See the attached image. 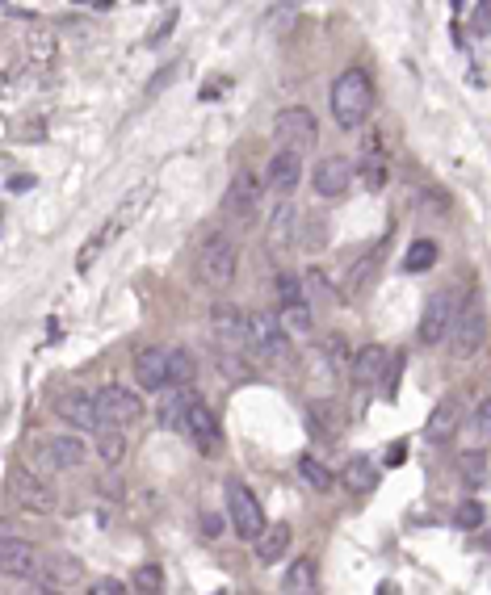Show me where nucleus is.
Here are the masks:
<instances>
[{
    "mask_svg": "<svg viewBox=\"0 0 491 595\" xmlns=\"http://www.w3.org/2000/svg\"><path fill=\"white\" fill-rule=\"evenodd\" d=\"M38 575L51 583V591L55 587H68V583H76L80 575H84V566L76 562V558H51V562H38Z\"/></svg>",
    "mask_w": 491,
    "mask_h": 595,
    "instance_id": "obj_24",
    "label": "nucleus"
},
{
    "mask_svg": "<svg viewBox=\"0 0 491 595\" xmlns=\"http://www.w3.org/2000/svg\"><path fill=\"white\" fill-rule=\"evenodd\" d=\"M378 466L370 457H353L349 466H345V474H340V482H345V491L349 495H370V491H378Z\"/></svg>",
    "mask_w": 491,
    "mask_h": 595,
    "instance_id": "obj_23",
    "label": "nucleus"
},
{
    "mask_svg": "<svg viewBox=\"0 0 491 595\" xmlns=\"http://www.w3.org/2000/svg\"><path fill=\"white\" fill-rule=\"evenodd\" d=\"M374 109V84L361 68H345L332 84V118L340 130H357L366 126Z\"/></svg>",
    "mask_w": 491,
    "mask_h": 595,
    "instance_id": "obj_1",
    "label": "nucleus"
},
{
    "mask_svg": "<svg viewBox=\"0 0 491 595\" xmlns=\"http://www.w3.org/2000/svg\"><path fill=\"white\" fill-rule=\"evenodd\" d=\"M294 218H298V210L290 202L277 206V214L269 218V244L273 248H282V244H290V239H294Z\"/></svg>",
    "mask_w": 491,
    "mask_h": 595,
    "instance_id": "obj_27",
    "label": "nucleus"
},
{
    "mask_svg": "<svg viewBox=\"0 0 491 595\" xmlns=\"http://www.w3.org/2000/svg\"><path fill=\"white\" fill-rule=\"evenodd\" d=\"M189 378H194V357L185 348H168V390L185 386Z\"/></svg>",
    "mask_w": 491,
    "mask_h": 595,
    "instance_id": "obj_33",
    "label": "nucleus"
},
{
    "mask_svg": "<svg viewBox=\"0 0 491 595\" xmlns=\"http://www.w3.org/2000/svg\"><path fill=\"white\" fill-rule=\"evenodd\" d=\"M147 202H152V189H139V193L131 197V206H126V202H122V206L114 210V218H110V223H105V227H101V235H97V239H89V244H84V252H80V260H76V269H80V273H84V269H89V264H93V256H97V252H101L105 244H110V239H118V235H122L126 227H131V223H135V218L143 214V206H147Z\"/></svg>",
    "mask_w": 491,
    "mask_h": 595,
    "instance_id": "obj_10",
    "label": "nucleus"
},
{
    "mask_svg": "<svg viewBox=\"0 0 491 595\" xmlns=\"http://www.w3.org/2000/svg\"><path fill=\"white\" fill-rule=\"evenodd\" d=\"M437 264V244L433 239H416V244L408 248V256H403V269L408 273H429Z\"/></svg>",
    "mask_w": 491,
    "mask_h": 595,
    "instance_id": "obj_31",
    "label": "nucleus"
},
{
    "mask_svg": "<svg viewBox=\"0 0 491 595\" xmlns=\"http://www.w3.org/2000/svg\"><path fill=\"white\" fill-rule=\"evenodd\" d=\"M462 319V302H458V290H437L429 298V306H424V315H420V327H416V336L420 344H445V336H450V327Z\"/></svg>",
    "mask_w": 491,
    "mask_h": 595,
    "instance_id": "obj_4",
    "label": "nucleus"
},
{
    "mask_svg": "<svg viewBox=\"0 0 491 595\" xmlns=\"http://www.w3.org/2000/svg\"><path fill=\"white\" fill-rule=\"evenodd\" d=\"M378 595H395V591H391V583H382V587H378Z\"/></svg>",
    "mask_w": 491,
    "mask_h": 595,
    "instance_id": "obj_46",
    "label": "nucleus"
},
{
    "mask_svg": "<svg viewBox=\"0 0 491 595\" xmlns=\"http://www.w3.org/2000/svg\"><path fill=\"white\" fill-rule=\"evenodd\" d=\"M181 428H185V436L194 440V449L198 453H219V445H223V428H219V420H215V411H210L206 403H189L185 407V415H181Z\"/></svg>",
    "mask_w": 491,
    "mask_h": 595,
    "instance_id": "obj_12",
    "label": "nucleus"
},
{
    "mask_svg": "<svg viewBox=\"0 0 491 595\" xmlns=\"http://www.w3.org/2000/svg\"><path fill=\"white\" fill-rule=\"evenodd\" d=\"M252 545H256V562H261V566L282 562L286 549H290V528H286V524H265L261 537H256Z\"/></svg>",
    "mask_w": 491,
    "mask_h": 595,
    "instance_id": "obj_22",
    "label": "nucleus"
},
{
    "mask_svg": "<svg viewBox=\"0 0 491 595\" xmlns=\"http://www.w3.org/2000/svg\"><path fill=\"white\" fill-rule=\"evenodd\" d=\"M236 264H240V244L227 231H210L202 239V248H198V273H202L206 285L227 290L231 277H236Z\"/></svg>",
    "mask_w": 491,
    "mask_h": 595,
    "instance_id": "obj_2",
    "label": "nucleus"
},
{
    "mask_svg": "<svg viewBox=\"0 0 491 595\" xmlns=\"http://www.w3.org/2000/svg\"><path fill=\"white\" fill-rule=\"evenodd\" d=\"M311 432L319 440H336L340 436V407L336 403H311Z\"/></svg>",
    "mask_w": 491,
    "mask_h": 595,
    "instance_id": "obj_26",
    "label": "nucleus"
},
{
    "mask_svg": "<svg viewBox=\"0 0 491 595\" xmlns=\"http://www.w3.org/2000/svg\"><path fill=\"white\" fill-rule=\"evenodd\" d=\"M189 403H194V394H189L185 386H173V390L164 394V407H160V424H164V428H177Z\"/></svg>",
    "mask_w": 491,
    "mask_h": 595,
    "instance_id": "obj_29",
    "label": "nucleus"
},
{
    "mask_svg": "<svg viewBox=\"0 0 491 595\" xmlns=\"http://www.w3.org/2000/svg\"><path fill=\"white\" fill-rule=\"evenodd\" d=\"M298 474H303V482H307V487L311 491H332V470L328 466H319V461L311 457V453H303V457H298Z\"/></svg>",
    "mask_w": 491,
    "mask_h": 595,
    "instance_id": "obj_32",
    "label": "nucleus"
},
{
    "mask_svg": "<svg viewBox=\"0 0 491 595\" xmlns=\"http://www.w3.org/2000/svg\"><path fill=\"white\" fill-rule=\"evenodd\" d=\"M219 595H223V591H219Z\"/></svg>",
    "mask_w": 491,
    "mask_h": 595,
    "instance_id": "obj_48",
    "label": "nucleus"
},
{
    "mask_svg": "<svg viewBox=\"0 0 491 595\" xmlns=\"http://www.w3.org/2000/svg\"><path fill=\"white\" fill-rule=\"evenodd\" d=\"M227 516L231 528H236L240 541H256L265 528V512H261V499H256L240 478H227Z\"/></svg>",
    "mask_w": 491,
    "mask_h": 595,
    "instance_id": "obj_6",
    "label": "nucleus"
},
{
    "mask_svg": "<svg viewBox=\"0 0 491 595\" xmlns=\"http://www.w3.org/2000/svg\"><path fill=\"white\" fill-rule=\"evenodd\" d=\"M89 595H126V587H122L118 579H93Z\"/></svg>",
    "mask_w": 491,
    "mask_h": 595,
    "instance_id": "obj_41",
    "label": "nucleus"
},
{
    "mask_svg": "<svg viewBox=\"0 0 491 595\" xmlns=\"http://www.w3.org/2000/svg\"><path fill=\"white\" fill-rule=\"evenodd\" d=\"M34 595H63V591H51V587H42V591H34Z\"/></svg>",
    "mask_w": 491,
    "mask_h": 595,
    "instance_id": "obj_47",
    "label": "nucleus"
},
{
    "mask_svg": "<svg viewBox=\"0 0 491 595\" xmlns=\"http://www.w3.org/2000/svg\"><path fill=\"white\" fill-rule=\"evenodd\" d=\"M399 378H403V357H391V361H387V369H382V399H391V403H395Z\"/></svg>",
    "mask_w": 491,
    "mask_h": 595,
    "instance_id": "obj_37",
    "label": "nucleus"
},
{
    "mask_svg": "<svg viewBox=\"0 0 491 595\" xmlns=\"http://www.w3.org/2000/svg\"><path fill=\"white\" fill-rule=\"evenodd\" d=\"M277 323H282L286 336H290V332L307 336V332H311V306H307V298H303V302H286L282 315H277Z\"/></svg>",
    "mask_w": 491,
    "mask_h": 595,
    "instance_id": "obj_28",
    "label": "nucleus"
},
{
    "mask_svg": "<svg viewBox=\"0 0 491 595\" xmlns=\"http://www.w3.org/2000/svg\"><path fill=\"white\" fill-rule=\"evenodd\" d=\"M475 34H487V5L475 9Z\"/></svg>",
    "mask_w": 491,
    "mask_h": 595,
    "instance_id": "obj_43",
    "label": "nucleus"
},
{
    "mask_svg": "<svg viewBox=\"0 0 491 595\" xmlns=\"http://www.w3.org/2000/svg\"><path fill=\"white\" fill-rule=\"evenodd\" d=\"M387 361H391L387 348H382V344H366L353 357V386H374L382 378V369H387Z\"/></svg>",
    "mask_w": 491,
    "mask_h": 595,
    "instance_id": "obj_21",
    "label": "nucleus"
},
{
    "mask_svg": "<svg viewBox=\"0 0 491 595\" xmlns=\"http://www.w3.org/2000/svg\"><path fill=\"white\" fill-rule=\"evenodd\" d=\"M173 76H177V63H173V68H168V72L152 76V84H147V93H160V88H168V84H173Z\"/></svg>",
    "mask_w": 491,
    "mask_h": 595,
    "instance_id": "obj_42",
    "label": "nucleus"
},
{
    "mask_svg": "<svg viewBox=\"0 0 491 595\" xmlns=\"http://www.w3.org/2000/svg\"><path fill=\"white\" fill-rule=\"evenodd\" d=\"M487 432H491V403L483 399V403L475 407V436H479V440H487Z\"/></svg>",
    "mask_w": 491,
    "mask_h": 595,
    "instance_id": "obj_40",
    "label": "nucleus"
},
{
    "mask_svg": "<svg viewBox=\"0 0 491 595\" xmlns=\"http://www.w3.org/2000/svg\"><path fill=\"white\" fill-rule=\"evenodd\" d=\"M135 378L143 390H168V348H143L135 361Z\"/></svg>",
    "mask_w": 491,
    "mask_h": 595,
    "instance_id": "obj_20",
    "label": "nucleus"
},
{
    "mask_svg": "<svg viewBox=\"0 0 491 595\" xmlns=\"http://www.w3.org/2000/svg\"><path fill=\"white\" fill-rule=\"evenodd\" d=\"M97 453H101L105 461H122V457H126V432L101 428V432H97Z\"/></svg>",
    "mask_w": 491,
    "mask_h": 595,
    "instance_id": "obj_34",
    "label": "nucleus"
},
{
    "mask_svg": "<svg viewBox=\"0 0 491 595\" xmlns=\"http://www.w3.org/2000/svg\"><path fill=\"white\" fill-rule=\"evenodd\" d=\"M135 591H139V595H160V591H164V570H160V562H143V566L135 570Z\"/></svg>",
    "mask_w": 491,
    "mask_h": 595,
    "instance_id": "obj_35",
    "label": "nucleus"
},
{
    "mask_svg": "<svg viewBox=\"0 0 491 595\" xmlns=\"http://www.w3.org/2000/svg\"><path fill=\"white\" fill-rule=\"evenodd\" d=\"M311 185L319 197H345L349 185H353V160L349 156H328L319 160L315 172H311Z\"/></svg>",
    "mask_w": 491,
    "mask_h": 595,
    "instance_id": "obj_13",
    "label": "nucleus"
},
{
    "mask_svg": "<svg viewBox=\"0 0 491 595\" xmlns=\"http://www.w3.org/2000/svg\"><path fill=\"white\" fill-rule=\"evenodd\" d=\"M483 336H487V319L475 311V315H466V319H458L454 327H450V352L458 361H466V357H475L479 352V344H483Z\"/></svg>",
    "mask_w": 491,
    "mask_h": 595,
    "instance_id": "obj_18",
    "label": "nucleus"
},
{
    "mask_svg": "<svg viewBox=\"0 0 491 595\" xmlns=\"http://www.w3.org/2000/svg\"><path fill=\"white\" fill-rule=\"evenodd\" d=\"M277 290H282V302H303V298H307V294H303V281L290 277V273L277 277Z\"/></svg>",
    "mask_w": 491,
    "mask_h": 595,
    "instance_id": "obj_39",
    "label": "nucleus"
},
{
    "mask_svg": "<svg viewBox=\"0 0 491 595\" xmlns=\"http://www.w3.org/2000/svg\"><path fill=\"white\" fill-rule=\"evenodd\" d=\"M458 474H462V482H466V487L483 491V487H487V453H483V449L466 453V457L458 461Z\"/></svg>",
    "mask_w": 491,
    "mask_h": 595,
    "instance_id": "obj_30",
    "label": "nucleus"
},
{
    "mask_svg": "<svg viewBox=\"0 0 491 595\" xmlns=\"http://www.w3.org/2000/svg\"><path fill=\"white\" fill-rule=\"evenodd\" d=\"M97 415H101V428H118L126 432L139 415H143V399L135 390H126V386H101L97 394Z\"/></svg>",
    "mask_w": 491,
    "mask_h": 595,
    "instance_id": "obj_8",
    "label": "nucleus"
},
{
    "mask_svg": "<svg viewBox=\"0 0 491 595\" xmlns=\"http://www.w3.org/2000/svg\"><path fill=\"white\" fill-rule=\"evenodd\" d=\"M210 323H215V340H219V344H227L231 352L244 348V311H240V306L219 302L215 315H210Z\"/></svg>",
    "mask_w": 491,
    "mask_h": 595,
    "instance_id": "obj_19",
    "label": "nucleus"
},
{
    "mask_svg": "<svg viewBox=\"0 0 491 595\" xmlns=\"http://www.w3.org/2000/svg\"><path fill=\"white\" fill-rule=\"evenodd\" d=\"M256 206H261V185H256V176L248 168L236 172V181L227 185V197H223V214L231 218L236 227H248L256 218Z\"/></svg>",
    "mask_w": 491,
    "mask_h": 595,
    "instance_id": "obj_11",
    "label": "nucleus"
},
{
    "mask_svg": "<svg viewBox=\"0 0 491 595\" xmlns=\"http://www.w3.org/2000/svg\"><path fill=\"white\" fill-rule=\"evenodd\" d=\"M403 453H408L403 445H391V453H387V466H403Z\"/></svg>",
    "mask_w": 491,
    "mask_h": 595,
    "instance_id": "obj_44",
    "label": "nucleus"
},
{
    "mask_svg": "<svg viewBox=\"0 0 491 595\" xmlns=\"http://www.w3.org/2000/svg\"><path fill=\"white\" fill-rule=\"evenodd\" d=\"M315 579H319V570H315V558H298L290 570H286V579L282 587L290 595H315Z\"/></svg>",
    "mask_w": 491,
    "mask_h": 595,
    "instance_id": "obj_25",
    "label": "nucleus"
},
{
    "mask_svg": "<svg viewBox=\"0 0 491 595\" xmlns=\"http://www.w3.org/2000/svg\"><path fill=\"white\" fill-rule=\"evenodd\" d=\"M244 348L261 361H286L290 357V336L282 332L273 311H252L244 315Z\"/></svg>",
    "mask_w": 491,
    "mask_h": 595,
    "instance_id": "obj_3",
    "label": "nucleus"
},
{
    "mask_svg": "<svg viewBox=\"0 0 491 595\" xmlns=\"http://www.w3.org/2000/svg\"><path fill=\"white\" fill-rule=\"evenodd\" d=\"M9 537H13V524H9L5 516H0V541H9Z\"/></svg>",
    "mask_w": 491,
    "mask_h": 595,
    "instance_id": "obj_45",
    "label": "nucleus"
},
{
    "mask_svg": "<svg viewBox=\"0 0 491 595\" xmlns=\"http://www.w3.org/2000/svg\"><path fill=\"white\" fill-rule=\"evenodd\" d=\"M177 13H181L177 5H168V9H164V17L156 21V30H152V34H147V42H152V47H156V42H164L168 34H173V26H177Z\"/></svg>",
    "mask_w": 491,
    "mask_h": 595,
    "instance_id": "obj_38",
    "label": "nucleus"
},
{
    "mask_svg": "<svg viewBox=\"0 0 491 595\" xmlns=\"http://www.w3.org/2000/svg\"><path fill=\"white\" fill-rule=\"evenodd\" d=\"M462 428V403L454 394H445V399L429 411V424H424V436H429V445H445V440H454Z\"/></svg>",
    "mask_w": 491,
    "mask_h": 595,
    "instance_id": "obj_16",
    "label": "nucleus"
},
{
    "mask_svg": "<svg viewBox=\"0 0 491 595\" xmlns=\"http://www.w3.org/2000/svg\"><path fill=\"white\" fill-rule=\"evenodd\" d=\"M273 135L282 143V151H294V156H307V151L319 143V126H315V114L303 105H290L282 114L273 118Z\"/></svg>",
    "mask_w": 491,
    "mask_h": 595,
    "instance_id": "obj_5",
    "label": "nucleus"
},
{
    "mask_svg": "<svg viewBox=\"0 0 491 595\" xmlns=\"http://www.w3.org/2000/svg\"><path fill=\"white\" fill-rule=\"evenodd\" d=\"M298 181H303V156H294V151H277V156L269 160V168H265V185L273 193L290 197L298 189Z\"/></svg>",
    "mask_w": 491,
    "mask_h": 595,
    "instance_id": "obj_17",
    "label": "nucleus"
},
{
    "mask_svg": "<svg viewBox=\"0 0 491 595\" xmlns=\"http://www.w3.org/2000/svg\"><path fill=\"white\" fill-rule=\"evenodd\" d=\"M34 461H38V470H47V474H68L89 461V449H84V440H76V436H42L34 445Z\"/></svg>",
    "mask_w": 491,
    "mask_h": 595,
    "instance_id": "obj_7",
    "label": "nucleus"
},
{
    "mask_svg": "<svg viewBox=\"0 0 491 595\" xmlns=\"http://www.w3.org/2000/svg\"><path fill=\"white\" fill-rule=\"evenodd\" d=\"M38 545L34 541H21V537H9L0 541V575L9 579H30L38 575Z\"/></svg>",
    "mask_w": 491,
    "mask_h": 595,
    "instance_id": "obj_14",
    "label": "nucleus"
},
{
    "mask_svg": "<svg viewBox=\"0 0 491 595\" xmlns=\"http://www.w3.org/2000/svg\"><path fill=\"white\" fill-rule=\"evenodd\" d=\"M483 516H487V512H483V503H479V499H466L462 508L454 512V524L466 528V533H475V528H483Z\"/></svg>",
    "mask_w": 491,
    "mask_h": 595,
    "instance_id": "obj_36",
    "label": "nucleus"
},
{
    "mask_svg": "<svg viewBox=\"0 0 491 595\" xmlns=\"http://www.w3.org/2000/svg\"><path fill=\"white\" fill-rule=\"evenodd\" d=\"M55 411H59V420H68L72 428H80V432H101V415H97V399L89 390H72V394H63V399L55 403Z\"/></svg>",
    "mask_w": 491,
    "mask_h": 595,
    "instance_id": "obj_15",
    "label": "nucleus"
},
{
    "mask_svg": "<svg viewBox=\"0 0 491 595\" xmlns=\"http://www.w3.org/2000/svg\"><path fill=\"white\" fill-rule=\"evenodd\" d=\"M9 495H13L26 512H34V516H51V512L59 508L55 491H51L30 466H13V470H9Z\"/></svg>",
    "mask_w": 491,
    "mask_h": 595,
    "instance_id": "obj_9",
    "label": "nucleus"
}]
</instances>
